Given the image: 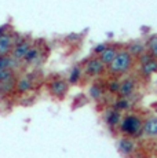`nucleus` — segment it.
<instances>
[{
  "instance_id": "f257e3e1",
  "label": "nucleus",
  "mask_w": 157,
  "mask_h": 158,
  "mask_svg": "<svg viewBox=\"0 0 157 158\" xmlns=\"http://www.w3.org/2000/svg\"><path fill=\"white\" fill-rule=\"evenodd\" d=\"M142 128H143V120L137 113H127L123 115L121 123L119 125V131L123 136L137 139L142 136Z\"/></svg>"
},
{
  "instance_id": "f03ea898",
  "label": "nucleus",
  "mask_w": 157,
  "mask_h": 158,
  "mask_svg": "<svg viewBox=\"0 0 157 158\" xmlns=\"http://www.w3.org/2000/svg\"><path fill=\"white\" fill-rule=\"evenodd\" d=\"M134 59L125 51V48H121V50L117 52V55L114 56V59L112 60V63L108 66V72L112 77H117V76H123L125 73H128L134 66Z\"/></svg>"
},
{
  "instance_id": "7ed1b4c3",
  "label": "nucleus",
  "mask_w": 157,
  "mask_h": 158,
  "mask_svg": "<svg viewBox=\"0 0 157 158\" xmlns=\"http://www.w3.org/2000/svg\"><path fill=\"white\" fill-rule=\"evenodd\" d=\"M69 87L70 85H69L68 80H65V78H62V77H54L47 83L48 94H50L53 98L59 99V101L65 99V96L68 95Z\"/></svg>"
},
{
  "instance_id": "20e7f679",
  "label": "nucleus",
  "mask_w": 157,
  "mask_h": 158,
  "mask_svg": "<svg viewBox=\"0 0 157 158\" xmlns=\"http://www.w3.org/2000/svg\"><path fill=\"white\" fill-rule=\"evenodd\" d=\"M105 72H106V66L101 62V59H99L98 56H91L90 59H87L86 65H84V69H83L84 74L91 78L101 77Z\"/></svg>"
},
{
  "instance_id": "39448f33",
  "label": "nucleus",
  "mask_w": 157,
  "mask_h": 158,
  "mask_svg": "<svg viewBox=\"0 0 157 158\" xmlns=\"http://www.w3.org/2000/svg\"><path fill=\"white\" fill-rule=\"evenodd\" d=\"M138 81L134 77H125L123 80H120V88L117 96L119 98H129V96L134 95L135 89H137Z\"/></svg>"
},
{
  "instance_id": "423d86ee",
  "label": "nucleus",
  "mask_w": 157,
  "mask_h": 158,
  "mask_svg": "<svg viewBox=\"0 0 157 158\" xmlns=\"http://www.w3.org/2000/svg\"><path fill=\"white\" fill-rule=\"evenodd\" d=\"M117 148H119V151L124 157H131L132 154L137 153L138 144H137V142H135L132 138L123 136V138H120L119 142H117Z\"/></svg>"
},
{
  "instance_id": "0eeeda50",
  "label": "nucleus",
  "mask_w": 157,
  "mask_h": 158,
  "mask_svg": "<svg viewBox=\"0 0 157 158\" xmlns=\"http://www.w3.org/2000/svg\"><path fill=\"white\" fill-rule=\"evenodd\" d=\"M14 45H15V33L6 32L3 36H0V56L11 55Z\"/></svg>"
},
{
  "instance_id": "6e6552de",
  "label": "nucleus",
  "mask_w": 157,
  "mask_h": 158,
  "mask_svg": "<svg viewBox=\"0 0 157 158\" xmlns=\"http://www.w3.org/2000/svg\"><path fill=\"white\" fill-rule=\"evenodd\" d=\"M104 123L109 127L110 129H114V128H119L120 123H121V118H123V114L120 111L114 110L113 107H109L105 110L104 113Z\"/></svg>"
},
{
  "instance_id": "1a4fd4ad",
  "label": "nucleus",
  "mask_w": 157,
  "mask_h": 158,
  "mask_svg": "<svg viewBox=\"0 0 157 158\" xmlns=\"http://www.w3.org/2000/svg\"><path fill=\"white\" fill-rule=\"evenodd\" d=\"M32 40H29V39H23L21 43H18L14 45V48H13V51H11V56L13 58H15L17 60H22L23 58H25V55L28 54V51L31 50V47H32Z\"/></svg>"
},
{
  "instance_id": "9d476101",
  "label": "nucleus",
  "mask_w": 157,
  "mask_h": 158,
  "mask_svg": "<svg viewBox=\"0 0 157 158\" xmlns=\"http://www.w3.org/2000/svg\"><path fill=\"white\" fill-rule=\"evenodd\" d=\"M142 135L146 138H157V115H150L143 121Z\"/></svg>"
},
{
  "instance_id": "9b49d317",
  "label": "nucleus",
  "mask_w": 157,
  "mask_h": 158,
  "mask_svg": "<svg viewBox=\"0 0 157 158\" xmlns=\"http://www.w3.org/2000/svg\"><path fill=\"white\" fill-rule=\"evenodd\" d=\"M125 51L129 54L132 58H139L142 54H145L147 51L146 45H145V41L142 40H134L131 43H128V45L125 47Z\"/></svg>"
},
{
  "instance_id": "f8f14e48",
  "label": "nucleus",
  "mask_w": 157,
  "mask_h": 158,
  "mask_svg": "<svg viewBox=\"0 0 157 158\" xmlns=\"http://www.w3.org/2000/svg\"><path fill=\"white\" fill-rule=\"evenodd\" d=\"M120 50H121V48H119V45H117V44H109L106 50H105L104 52H102L98 58L101 59V62L108 68V66H109L110 63H112V60L114 59V56L117 55V52H119Z\"/></svg>"
},
{
  "instance_id": "ddd939ff",
  "label": "nucleus",
  "mask_w": 157,
  "mask_h": 158,
  "mask_svg": "<svg viewBox=\"0 0 157 158\" xmlns=\"http://www.w3.org/2000/svg\"><path fill=\"white\" fill-rule=\"evenodd\" d=\"M33 88V81L31 78V76H22V77L17 78V84H15V92L17 94H28Z\"/></svg>"
},
{
  "instance_id": "4468645a",
  "label": "nucleus",
  "mask_w": 157,
  "mask_h": 158,
  "mask_svg": "<svg viewBox=\"0 0 157 158\" xmlns=\"http://www.w3.org/2000/svg\"><path fill=\"white\" fill-rule=\"evenodd\" d=\"M105 88H106V83L102 85V83H99V81H94L88 88V96L92 99V101L98 102L99 99L104 98Z\"/></svg>"
},
{
  "instance_id": "2eb2a0df",
  "label": "nucleus",
  "mask_w": 157,
  "mask_h": 158,
  "mask_svg": "<svg viewBox=\"0 0 157 158\" xmlns=\"http://www.w3.org/2000/svg\"><path fill=\"white\" fill-rule=\"evenodd\" d=\"M83 68H81L80 65H74V66H72V69H70V72H69V76H68V83H69V85H76V84L80 83V80H81V77H83Z\"/></svg>"
},
{
  "instance_id": "dca6fc26",
  "label": "nucleus",
  "mask_w": 157,
  "mask_h": 158,
  "mask_svg": "<svg viewBox=\"0 0 157 158\" xmlns=\"http://www.w3.org/2000/svg\"><path fill=\"white\" fill-rule=\"evenodd\" d=\"M40 47L39 45H32L31 50L28 51V54L25 55V58L22 59V62L25 65H33V63H37L39 58H40Z\"/></svg>"
},
{
  "instance_id": "f3484780",
  "label": "nucleus",
  "mask_w": 157,
  "mask_h": 158,
  "mask_svg": "<svg viewBox=\"0 0 157 158\" xmlns=\"http://www.w3.org/2000/svg\"><path fill=\"white\" fill-rule=\"evenodd\" d=\"M19 65H21L19 60H17L15 58H13L11 55L0 56V70H2V69H11V70H15Z\"/></svg>"
},
{
  "instance_id": "a211bd4d",
  "label": "nucleus",
  "mask_w": 157,
  "mask_h": 158,
  "mask_svg": "<svg viewBox=\"0 0 157 158\" xmlns=\"http://www.w3.org/2000/svg\"><path fill=\"white\" fill-rule=\"evenodd\" d=\"M141 74L145 78H149L152 74H155L157 73V59L153 58L152 60H149L147 63H145V65H141Z\"/></svg>"
},
{
  "instance_id": "6ab92c4d",
  "label": "nucleus",
  "mask_w": 157,
  "mask_h": 158,
  "mask_svg": "<svg viewBox=\"0 0 157 158\" xmlns=\"http://www.w3.org/2000/svg\"><path fill=\"white\" fill-rule=\"evenodd\" d=\"M131 106H132V103L129 101V98H117L116 101L113 102L112 107H113L114 110L123 113V111H128L129 109H131Z\"/></svg>"
},
{
  "instance_id": "aec40b11",
  "label": "nucleus",
  "mask_w": 157,
  "mask_h": 158,
  "mask_svg": "<svg viewBox=\"0 0 157 158\" xmlns=\"http://www.w3.org/2000/svg\"><path fill=\"white\" fill-rule=\"evenodd\" d=\"M15 84H17V77L8 78V80L0 83V94L8 95L10 92H14L15 91Z\"/></svg>"
},
{
  "instance_id": "412c9836",
  "label": "nucleus",
  "mask_w": 157,
  "mask_h": 158,
  "mask_svg": "<svg viewBox=\"0 0 157 158\" xmlns=\"http://www.w3.org/2000/svg\"><path fill=\"white\" fill-rule=\"evenodd\" d=\"M120 88V80L117 77H112L109 81H106V89L112 95H117Z\"/></svg>"
},
{
  "instance_id": "4be33fe9",
  "label": "nucleus",
  "mask_w": 157,
  "mask_h": 158,
  "mask_svg": "<svg viewBox=\"0 0 157 158\" xmlns=\"http://www.w3.org/2000/svg\"><path fill=\"white\" fill-rule=\"evenodd\" d=\"M13 77H15V70H11V69H2L0 70V83Z\"/></svg>"
},
{
  "instance_id": "5701e85b",
  "label": "nucleus",
  "mask_w": 157,
  "mask_h": 158,
  "mask_svg": "<svg viewBox=\"0 0 157 158\" xmlns=\"http://www.w3.org/2000/svg\"><path fill=\"white\" fill-rule=\"evenodd\" d=\"M108 45H109V43H99V44H96L95 47L91 50L92 51V55H94V56H99L108 48Z\"/></svg>"
},
{
  "instance_id": "b1692460",
  "label": "nucleus",
  "mask_w": 157,
  "mask_h": 158,
  "mask_svg": "<svg viewBox=\"0 0 157 158\" xmlns=\"http://www.w3.org/2000/svg\"><path fill=\"white\" fill-rule=\"evenodd\" d=\"M157 44V33H155V35L149 36V37L146 39V41H145V45H146L147 50H150L152 47H155V45Z\"/></svg>"
},
{
  "instance_id": "393cba45",
  "label": "nucleus",
  "mask_w": 157,
  "mask_h": 158,
  "mask_svg": "<svg viewBox=\"0 0 157 158\" xmlns=\"http://www.w3.org/2000/svg\"><path fill=\"white\" fill-rule=\"evenodd\" d=\"M152 59H153V56L150 55V54L146 51V52L142 54V55H141L139 58H138V62H139L141 65H145V63H147L149 60H152Z\"/></svg>"
},
{
  "instance_id": "a878e982",
  "label": "nucleus",
  "mask_w": 157,
  "mask_h": 158,
  "mask_svg": "<svg viewBox=\"0 0 157 158\" xmlns=\"http://www.w3.org/2000/svg\"><path fill=\"white\" fill-rule=\"evenodd\" d=\"M147 52H149L150 55H152L153 58H155V59H157V44L155 45V47H152V48H150V50H147Z\"/></svg>"
},
{
  "instance_id": "bb28decb",
  "label": "nucleus",
  "mask_w": 157,
  "mask_h": 158,
  "mask_svg": "<svg viewBox=\"0 0 157 158\" xmlns=\"http://www.w3.org/2000/svg\"><path fill=\"white\" fill-rule=\"evenodd\" d=\"M8 28H11L8 23H4V25H2L0 26V36H3L6 32H8Z\"/></svg>"
},
{
  "instance_id": "cd10ccee",
  "label": "nucleus",
  "mask_w": 157,
  "mask_h": 158,
  "mask_svg": "<svg viewBox=\"0 0 157 158\" xmlns=\"http://www.w3.org/2000/svg\"><path fill=\"white\" fill-rule=\"evenodd\" d=\"M156 84H157V83H156Z\"/></svg>"
}]
</instances>
